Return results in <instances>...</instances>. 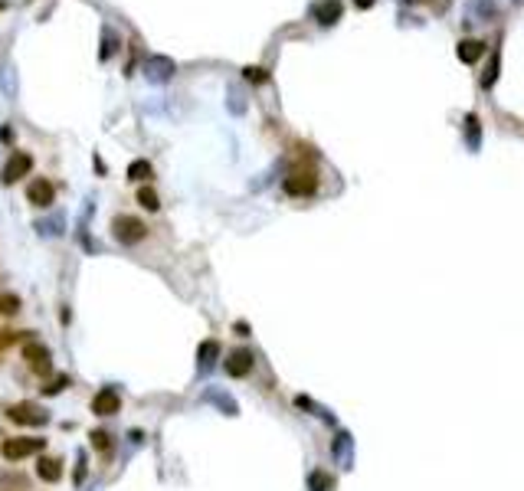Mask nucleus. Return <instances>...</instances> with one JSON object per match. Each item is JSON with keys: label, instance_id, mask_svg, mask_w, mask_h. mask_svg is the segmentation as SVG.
<instances>
[{"label": "nucleus", "instance_id": "nucleus-1", "mask_svg": "<svg viewBox=\"0 0 524 491\" xmlns=\"http://www.w3.org/2000/svg\"><path fill=\"white\" fill-rule=\"evenodd\" d=\"M111 236L119 239L121 246H135L148 236V226H144L138 216H115V220H111Z\"/></svg>", "mask_w": 524, "mask_h": 491}, {"label": "nucleus", "instance_id": "nucleus-2", "mask_svg": "<svg viewBox=\"0 0 524 491\" xmlns=\"http://www.w3.org/2000/svg\"><path fill=\"white\" fill-rule=\"evenodd\" d=\"M7 419L17 426H46L50 413H46L40 403H13V407L7 409Z\"/></svg>", "mask_w": 524, "mask_h": 491}, {"label": "nucleus", "instance_id": "nucleus-3", "mask_svg": "<svg viewBox=\"0 0 524 491\" xmlns=\"http://www.w3.org/2000/svg\"><path fill=\"white\" fill-rule=\"evenodd\" d=\"M46 449V439H4L0 442V456L7 462H20L26 456H36V452Z\"/></svg>", "mask_w": 524, "mask_h": 491}, {"label": "nucleus", "instance_id": "nucleus-4", "mask_svg": "<svg viewBox=\"0 0 524 491\" xmlns=\"http://www.w3.org/2000/svg\"><path fill=\"white\" fill-rule=\"evenodd\" d=\"M174 72H178V62L170 60V56H148V60H144V79L154 85L170 82Z\"/></svg>", "mask_w": 524, "mask_h": 491}, {"label": "nucleus", "instance_id": "nucleus-5", "mask_svg": "<svg viewBox=\"0 0 524 491\" xmlns=\"http://www.w3.org/2000/svg\"><path fill=\"white\" fill-rule=\"evenodd\" d=\"M282 187H285V194H292V197H308V194H315L318 177H315V170H292Z\"/></svg>", "mask_w": 524, "mask_h": 491}, {"label": "nucleus", "instance_id": "nucleus-6", "mask_svg": "<svg viewBox=\"0 0 524 491\" xmlns=\"http://www.w3.org/2000/svg\"><path fill=\"white\" fill-rule=\"evenodd\" d=\"M30 170H33V158H30L26 151H17V154H13V158L7 161V167H4L0 180H4V184H17V180L26 177Z\"/></svg>", "mask_w": 524, "mask_h": 491}, {"label": "nucleus", "instance_id": "nucleus-7", "mask_svg": "<svg viewBox=\"0 0 524 491\" xmlns=\"http://www.w3.org/2000/svg\"><path fill=\"white\" fill-rule=\"evenodd\" d=\"M119 407H121V397H119V390L115 387H102L92 399V413L95 416H115Z\"/></svg>", "mask_w": 524, "mask_h": 491}, {"label": "nucleus", "instance_id": "nucleus-8", "mask_svg": "<svg viewBox=\"0 0 524 491\" xmlns=\"http://www.w3.org/2000/svg\"><path fill=\"white\" fill-rule=\"evenodd\" d=\"M23 360L33 367L36 373H50V348H43L40 341H26L23 344Z\"/></svg>", "mask_w": 524, "mask_h": 491}, {"label": "nucleus", "instance_id": "nucleus-9", "mask_svg": "<svg viewBox=\"0 0 524 491\" xmlns=\"http://www.w3.org/2000/svg\"><path fill=\"white\" fill-rule=\"evenodd\" d=\"M253 364H256V357H253V351H246V348L229 351L226 354V373L229 377H246V373L253 370Z\"/></svg>", "mask_w": 524, "mask_h": 491}, {"label": "nucleus", "instance_id": "nucleus-10", "mask_svg": "<svg viewBox=\"0 0 524 491\" xmlns=\"http://www.w3.org/2000/svg\"><path fill=\"white\" fill-rule=\"evenodd\" d=\"M53 197H56V187H53L50 180H43V177L26 187V200H30L33 206H43V210L53 206Z\"/></svg>", "mask_w": 524, "mask_h": 491}, {"label": "nucleus", "instance_id": "nucleus-11", "mask_svg": "<svg viewBox=\"0 0 524 491\" xmlns=\"http://www.w3.org/2000/svg\"><path fill=\"white\" fill-rule=\"evenodd\" d=\"M312 13H315L318 23L331 26V23H338V20H341V4H338V0H322V4H315V7H312Z\"/></svg>", "mask_w": 524, "mask_h": 491}, {"label": "nucleus", "instance_id": "nucleus-12", "mask_svg": "<svg viewBox=\"0 0 524 491\" xmlns=\"http://www.w3.org/2000/svg\"><path fill=\"white\" fill-rule=\"evenodd\" d=\"M217 357H220V344H217V341H203L200 351H197V367H200V373L213 370Z\"/></svg>", "mask_w": 524, "mask_h": 491}, {"label": "nucleus", "instance_id": "nucleus-13", "mask_svg": "<svg viewBox=\"0 0 524 491\" xmlns=\"http://www.w3.org/2000/svg\"><path fill=\"white\" fill-rule=\"evenodd\" d=\"M36 472H40V478L43 482H60L62 478V462L60 458H40V462H36Z\"/></svg>", "mask_w": 524, "mask_h": 491}, {"label": "nucleus", "instance_id": "nucleus-14", "mask_svg": "<svg viewBox=\"0 0 524 491\" xmlns=\"http://www.w3.org/2000/svg\"><path fill=\"white\" fill-rule=\"evenodd\" d=\"M121 40L115 36V30H109V26H102V50H99V60H111L115 53H119Z\"/></svg>", "mask_w": 524, "mask_h": 491}, {"label": "nucleus", "instance_id": "nucleus-15", "mask_svg": "<svg viewBox=\"0 0 524 491\" xmlns=\"http://www.w3.org/2000/svg\"><path fill=\"white\" fill-rule=\"evenodd\" d=\"M33 229L40 236H62V216H50V220H36Z\"/></svg>", "mask_w": 524, "mask_h": 491}, {"label": "nucleus", "instance_id": "nucleus-16", "mask_svg": "<svg viewBox=\"0 0 524 491\" xmlns=\"http://www.w3.org/2000/svg\"><path fill=\"white\" fill-rule=\"evenodd\" d=\"M151 164L148 161H131L128 164V180H135V184H144V180H151Z\"/></svg>", "mask_w": 524, "mask_h": 491}, {"label": "nucleus", "instance_id": "nucleus-17", "mask_svg": "<svg viewBox=\"0 0 524 491\" xmlns=\"http://www.w3.org/2000/svg\"><path fill=\"white\" fill-rule=\"evenodd\" d=\"M482 43L479 40H465V43H459V60L462 62H475L479 56H482Z\"/></svg>", "mask_w": 524, "mask_h": 491}, {"label": "nucleus", "instance_id": "nucleus-18", "mask_svg": "<svg viewBox=\"0 0 524 491\" xmlns=\"http://www.w3.org/2000/svg\"><path fill=\"white\" fill-rule=\"evenodd\" d=\"M138 204H141L144 210H158L161 200H158V194H154L151 187H141V190H138Z\"/></svg>", "mask_w": 524, "mask_h": 491}, {"label": "nucleus", "instance_id": "nucleus-19", "mask_svg": "<svg viewBox=\"0 0 524 491\" xmlns=\"http://www.w3.org/2000/svg\"><path fill=\"white\" fill-rule=\"evenodd\" d=\"M17 311H20L17 295H0V314H17Z\"/></svg>", "mask_w": 524, "mask_h": 491}, {"label": "nucleus", "instance_id": "nucleus-20", "mask_svg": "<svg viewBox=\"0 0 524 491\" xmlns=\"http://www.w3.org/2000/svg\"><path fill=\"white\" fill-rule=\"evenodd\" d=\"M243 76H246V82H266V79H269V72H266V69H259V66H246L243 69Z\"/></svg>", "mask_w": 524, "mask_h": 491}, {"label": "nucleus", "instance_id": "nucleus-21", "mask_svg": "<svg viewBox=\"0 0 524 491\" xmlns=\"http://www.w3.org/2000/svg\"><path fill=\"white\" fill-rule=\"evenodd\" d=\"M66 387H69V377H66V373H60V377H56L50 387H43V393H50V397H53V393H62Z\"/></svg>", "mask_w": 524, "mask_h": 491}, {"label": "nucleus", "instance_id": "nucleus-22", "mask_svg": "<svg viewBox=\"0 0 524 491\" xmlns=\"http://www.w3.org/2000/svg\"><path fill=\"white\" fill-rule=\"evenodd\" d=\"M10 72H13V69H10V62H4V72H0V85H4V92H7V95H17V89H13V82H10Z\"/></svg>", "mask_w": 524, "mask_h": 491}, {"label": "nucleus", "instance_id": "nucleus-23", "mask_svg": "<svg viewBox=\"0 0 524 491\" xmlns=\"http://www.w3.org/2000/svg\"><path fill=\"white\" fill-rule=\"evenodd\" d=\"M92 446H95V449H109V446H111V442H109V432H102V429L92 432Z\"/></svg>", "mask_w": 524, "mask_h": 491}, {"label": "nucleus", "instance_id": "nucleus-24", "mask_svg": "<svg viewBox=\"0 0 524 491\" xmlns=\"http://www.w3.org/2000/svg\"><path fill=\"white\" fill-rule=\"evenodd\" d=\"M13 341H17V331H0V351L10 348Z\"/></svg>", "mask_w": 524, "mask_h": 491}, {"label": "nucleus", "instance_id": "nucleus-25", "mask_svg": "<svg viewBox=\"0 0 524 491\" xmlns=\"http://www.w3.org/2000/svg\"><path fill=\"white\" fill-rule=\"evenodd\" d=\"M85 478V456L79 452V468H76V482H82Z\"/></svg>", "mask_w": 524, "mask_h": 491}, {"label": "nucleus", "instance_id": "nucleus-26", "mask_svg": "<svg viewBox=\"0 0 524 491\" xmlns=\"http://www.w3.org/2000/svg\"><path fill=\"white\" fill-rule=\"evenodd\" d=\"M354 4H357V7H361V10H367V7H373V0H354Z\"/></svg>", "mask_w": 524, "mask_h": 491}, {"label": "nucleus", "instance_id": "nucleus-27", "mask_svg": "<svg viewBox=\"0 0 524 491\" xmlns=\"http://www.w3.org/2000/svg\"><path fill=\"white\" fill-rule=\"evenodd\" d=\"M4 7H7V4H4V0H0V10H4Z\"/></svg>", "mask_w": 524, "mask_h": 491}]
</instances>
